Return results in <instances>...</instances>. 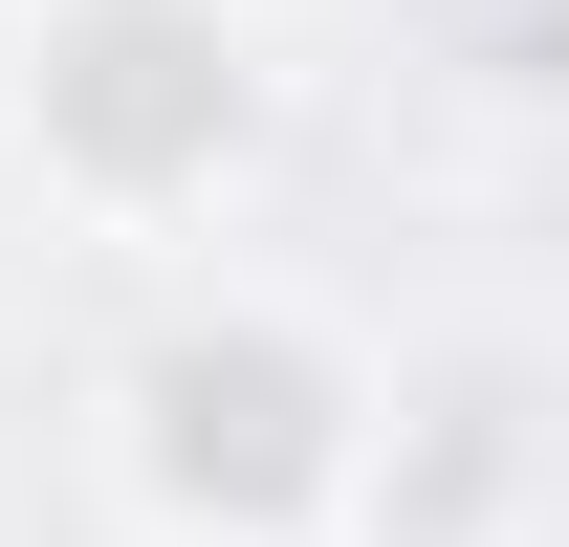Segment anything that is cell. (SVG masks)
<instances>
[{
	"label": "cell",
	"instance_id": "7a4b0ae2",
	"mask_svg": "<svg viewBox=\"0 0 569 547\" xmlns=\"http://www.w3.org/2000/svg\"><path fill=\"white\" fill-rule=\"evenodd\" d=\"M153 416H176L153 460L198 481V504H307V481H329V395H307L284 350H176Z\"/></svg>",
	"mask_w": 569,
	"mask_h": 547
},
{
	"label": "cell",
	"instance_id": "6da1fadb",
	"mask_svg": "<svg viewBox=\"0 0 569 547\" xmlns=\"http://www.w3.org/2000/svg\"><path fill=\"white\" fill-rule=\"evenodd\" d=\"M44 110H67L88 153H132V176H153V153H219V132H241V67H219L176 0H110L67 67H44Z\"/></svg>",
	"mask_w": 569,
	"mask_h": 547
}]
</instances>
